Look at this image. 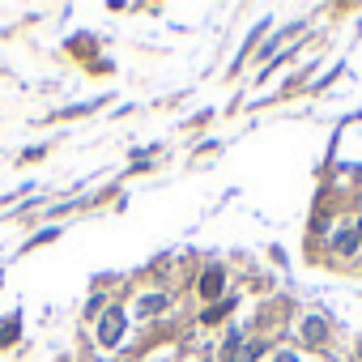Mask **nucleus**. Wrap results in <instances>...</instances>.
<instances>
[{"mask_svg": "<svg viewBox=\"0 0 362 362\" xmlns=\"http://www.w3.org/2000/svg\"><path fill=\"white\" fill-rule=\"evenodd\" d=\"M119 337H124V311L111 307V311H103V320H98V341H103V345H115Z\"/></svg>", "mask_w": 362, "mask_h": 362, "instance_id": "1", "label": "nucleus"}, {"mask_svg": "<svg viewBox=\"0 0 362 362\" xmlns=\"http://www.w3.org/2000/svg\"><path fill=\"white\" fill-rule=\"evenodd\" d=\"M170 307V294H145L141 303H136V315H158V311H166Z\"/></svg>", "mask_w": 362, "mask_h": 362, "instance_id": "2", "label": "nucleus"}, {"mask_svg": "<svg viewBox=\"0 0 362 362\" xmlns=\"http://www.w3.org/2000/svg\"><path fill=\"white\" fill-rule=\"evenodd\" d=\"M303 337H307L311 345H320V341L328 337V324H324L320 315H311V320H303Z\"/></svg>", "mask_w": 362, "mask_h": 362, "instance_id": "3", "label": "nucleus"}, {"mask_svg": "<svg viewBox=\"0 0 362 362\" xmlns=\"http://www.w3.org/2000/svg\"><path fill=\"white\" fill-rule=\"evenodd\" d=\"M218 290H222V269H209V273L201 277V294H205V298H214Z\"/></svg>", "mask_w": 362, "mask_h": 362, "instance_id": "4", "label": "nucleus"}, {"mask_svg": "<svg viewBox=\"0 0 362 362\" xmlns=\"http://www.w3.org/2000/svg\"><path fill=\"white\" fill-rule=\"evenodd\" d=\"M230 307H235V298H222L218 307H209V311H205V324H218L222 315H230Z\"/></svg>", "mask_w": 362, "mask_h": 362, "instance_id": "5", "label": "nucleus"}, {"mask_svg": "<svg viewBox=\"0 0 362 362\" xmlns=\"http://www.w3.org/2000/svg\"><path fill=\"white\" fill-rule=\"evenodd\" d=\"M260 354H264V345H260V341H252V345H243V349L235 354V362H256Z\"/></svg>", "mask_w": 362, "mask_h": 362, "instance_id": "6", "label": "nucleus"}, {"mask_svg": "<svg viewBox=\"0 0 362 362\" xmlns=\"http://www.w3.org/2000/svg\"><path fill=\"white\" fill-rule=\"evenodd\" d=\"M332 243H337V252H354V247H358V235H354V230H341Z\"/></svg>", "mask_w": 362, "mask_h": 362, "instance_id": "7", "label": "nucleus"}, {"mask_svg": "<svg viewBox=\"0 0 362 362\" xmlns=\"http://www.w3.org/2000/svg\"><path fill=\"white\" fill-rule=\"evenodd\" d=\"M277 362H298V358L294 354H277Z\"/></svg>", "mask_w": 362, "mask_h": 362, "instance_id": "8", "label": "nucleus"}, {"mask_svg": "<svg viewBox=\"0 0 362 362\" xmlns=\"http://www.w3.org/2000/svg\"><path fill=\"white\" fill-rule=\"evenodd\" d=\"M358 354H362V345H358Z\"/></svg>", "mask_w": 362, "mask_h": 362, "instance_id": "9", "label": "nucleus"}, {"mask_svg": "<svg viewBox=\"0 0 362 362\" xmlns=\"http://www.w3.org/2000/svg\"><path fill=\"white\" fill-rule=\"evenodd\" d=\"M358 235H362V230H358Z\"/></svg>", "mask_w": 362, "mask_h": 362, "instance_id": "10", "label": "nucleus"}]
</instances>
